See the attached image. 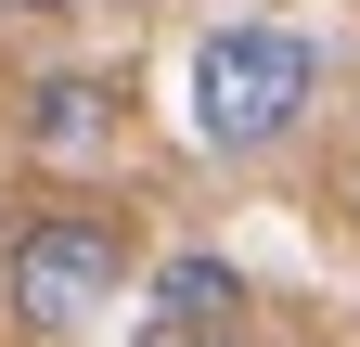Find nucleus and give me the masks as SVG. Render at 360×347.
Instances as JSON below:
<instances>
[{"mask_svg": "<svg viewBox=\"0 0 360 347\" xmlns=\"http://www.w3.org/2000/svg\"><path fill=\"white\" fill-rule=\"evenodd\" d=\"M155 309L167 322H245V270H232V257H167V270H155Z\"/></svg>", "mask_w": 360, "mask_h": 347, "instance_id": "obj_4", "label": "nucleus"}, {"mask_svg": "<svg viewBox=\"0 0 360 347\" xmlns=\"http://www.w3.org/2000/svg\"><path fill=\"white\" fill-rule=\"evenodd\" d=\"M309 103H322V52H309L296 26H206L193 39V77H180V116H193L206 155H270L296 142Z\"/></svg>", "mask_w": 360, "mask_h": 347, "instance_id": "obj_1", "label": "nucleus"}, {"mask_svg": "<svg viewBox=\"0 0 360 347\" xmlns=\"http://www.w3.org/2000/svg\"><path fill=\"white\" fill-rule=\"evenodd\" d=\"M142 347H245V322H167V309H142Z\"/></svg>", "mask_w": 360, "mask_h": 347, "instance_id": "obj_5", "label": "nucleus"}, {"mask_svg": "<svg viewBox=\"0 0 360 347\" xmlns=\"http://www.w3.org/2000/svg\"><path fill=\"white\" fill-rule=\"evenodd\" d=\"M142 270V232L129 206H39V219L0 232V309L26 334H90Z\"/></svg>", "mask_w": 360, "mask_h": 347, "instance_id": "obj_2", "label": "nucleus"}, {"mask_svg": "<svg viewBox=\"0 0 360 347\" xmlns=\"http://www.w3.org/2000/svg\"><path fill=\"white\" fill-rule=\"evenodd\" d=\"M116 129H129V91H116V77H90V65H52V77H26V91H13V142H26L39 167L116 155Z\"/></svg>", "mask_w": 360, "mask_h": 347, "instance_id": "obj_3", "label": "nucleus"}, {"mask_svg": "<svg viewBox=\"0 0 360 347\" xmlns=\"http://www.w3.org/2000/svg\"><path fill=\"white\" fill-rule=\"evenodd\" d=\"M13 13H65V0H13Z\"/></svg>", "mask_w": 360, "mask_h": 347, "instance_id": "obj_6", "label": "nucleus"}]
</instances>
